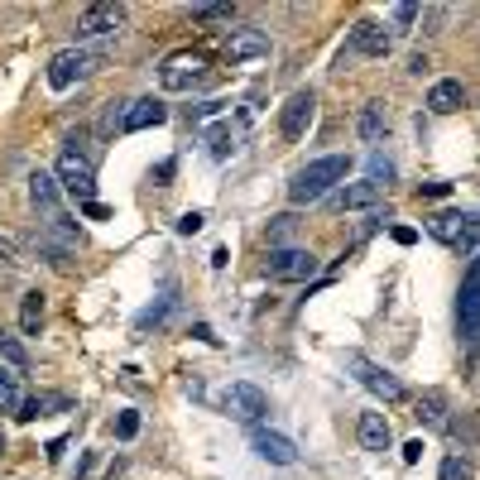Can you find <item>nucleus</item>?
Returning <instances> with one entry per match:
<instances>
[{"instance_id":"obj_1","label":"nucleus","mask_w":480,"mask_h":480,"mask_svg":"<svg viewBox=\"0 0 480 480\" xmlns=\"http://www.w3.org/2000/svg\"><path fill=\"white\" fill-rule=\"evenodd\" d=\"M346 173H350V154H327V159H312L308 169H303L298 178L288 183V202H294V207L322 202V197H332L336 187L346 183Z\"/></svg>"},{"instance_id":"obj_2","label":"nucleus","mask_w":480,"mask_h":480,"mask_svg":"<svg viewBox=\"0 0 480 480\" xmlns=\"http://www.w3.org/2000/svg\"><path fill=\"white\" fill-rule=\"evenodd\" d=\"M346 370L356 374L360 384L374 394V399H384V404H404L408 399V390H404V380L399 374H390L384 366H374V360H366L360 350H346Z\"/></svg>"},{"instance_id":"obj_3","label":"nucleus","mask_w":480,"mask_h":480,"mask_svg":"<svg viewBox=\"0 0 480 480\" xmlns=\"http://www.w3.org/2000/svg\"><path fill=\"white\" fill-rule=\"evenodd\" d=\"M390 49H394V34L384 29L380 20H360V25L350 29L346 49L336 53V67H342V73H346V67L356 63V58H384V53H390Z\"/></svg>"},{"instance_id":"obj_4","label":"nucleus","mask_w":480,"mask_h":480,"mask_svg":"<svg viewBox=\"0 0 480 480\" xmlns=\"http://www.w3.org/2000/svg\"><path fill=\"white\" fill-rule=\"evenodd\" d=\"M97 67H101V53H91V49H63V53L49 58V87L53 91H67V87H77L82 77H91Z\"/></svg>"},{"instance_id":"obj_5","label":"nucleus","mask_w":480,"mask_h":480,"mask_svg":"<svg viewBox=\"0 0 480 480\" xmlns=\"http://www.w3.org/2000/svg\"><path fill=\"white\" fill-rule=\"evenodd\" d=\"M456 332L466 346L480 342V250L471 260V274L461 279V294H456Z\"/></svg>"},{"instance_id":"obj_6","label":"nucleus","mask_w":480,"mask_h":480,"mask_svg":"<svg viewBox=\"0 0 480 480\" xmlns=\"http://www.w3.org/2000/svg\"><path fill=\"white\" fill-rule=\"evenodd\" d=\"M58 187H63L67 197H77L82 207L97 202V173H91V163L77 154V149H67V154H58V169H53Z\"/></svg>"},{"instance_id":"obj_7","label":"nucleus","mask_w":480,"mask_h":480,"mask_svg":"<svg viewBox=\"0 0 480 480\" xmlns=\"http://www.w3.org/2000/svg\"><path fill=\"white\" fill-rule=\"evenodd\" d=\"M221 408H226L236 423H260V418L269 413V394L260 390V384H250V380H231L226 390H221Z\"/></svg>"},{"instance_id":"obj_8","label":"nucleus","mask_w":480,"mask_h":480,"mask_svg":"<svg viewBox=\"0 0 480 480\" xmlns=\"http://www.w3.org/2000/svg\"><path fill=\"white\" fill-rule=\"evenodd\" d=\"M202 77H207V53L183 49V53H169V58L159 63V82H163V91H193Z\"/></svg>"},{"instance_id":"obj_9","label":"nucleus","mask_w":480,"mask_h":480,"mask_svg":"<svg viewBox=\"0 0 480 480\" xmlns=\"http://www.w3.org/2000/svg\"><path fill=\"white\" fill-rule=\"evenodd\" d=\"M264 274L274 279V284H308V279L318 274V260H312L308 250H294V245H279V250H269Z\"/></svg>"},{"instance_id":"obj_10","label":"nucleus","mask_w":480,"mask_h":480,"mask_svg":"<svg viewBox=\"0 0 480 480\" xmlns=\"http://www.w3.org/2000/svg\"><path fill=\"white\" fill-rule=\"evenodd\" d=\"M125 5H87L77 15V39H121Z\"/></svg>"},{"instance_id":"obj_11","label":"nucleus","mask_w":480,"mask_h":480,"mask_svg":"<svg viewBox=\"0 0 480 480\" xmlns=\"http://www.w3.org/2000/svg\"><path fill=\"white\" fill-rule=\"evenodd\" d=\"M312 115H318V97H312V91H294V97L284 101V111H279V135L303 139L308 125H312Z\"/></svg>"},{"instance_id":"obj_12","label":"nucleus","mask_w":480,"mask_h":480,"mask_svg":"<svg viewBox=\"0 0 480 480\" xmlns=\"http://www.w3.org/2000/svg\"><path fill=\"white\" fill-rule=\"evenodd\" d=\"M169 121V106L163 101H154V97H135L130 106L121 111V135H139V130H154V125H163Z\"/></svg>"},{"instance_id":"obj_13","label":"nucleus","mask_w":480,"mask_h":480,"mask_svg":"<svg viewBox=\"0 0 480 480\" xmlns=\"http://www.w3.org/2000/svg\"><path fill=\"white\" fill-rule=\"evenodd\" d=\"M226 58L231 63H250V58H264L269 53V34L264 29H255V25H240V29H231L226 34Z\"/></svg>"},{"instance_id":"obj_14","label":"nucleus","mask_w":480,"mask_h":480,"mask_svg":"<svg viewBox=\"0 0 480 480\" xmlns=\"http://www.w3.org/2000/svg\"><path fill=\"white\" fill-rule=\"evenodd\" d=\"M380 197H384V187H374L366 178V183H342L327 202H332L336 212H366V207H380Z\"/></svg>"},{"instance_id":"obj_15","label":"nucleus","mask_w":480,"mask_h":480,"mask_svg":"<svg viewBox=\"0 0 480 480\" xmlns=\"http://www.w3.org/2000/svg\"><path fill=\"white\" fill-rule=\"evenodd\" d=\"M29 202L34 207H39V212L43 216H58V212H63V187H58V178H53V173H29Z\"/></svg>"},{"instance_id":"obj_16","label":"nucleus","mask_w":480,"mask_h":480,"mask_svg":"<svg viewBox=\"0 0 480 480\" xmlns=\"http://www.w3.org/2000/svg\"><path fill=\"white\" fill-rule=\"evenodd\" d=\"M255 452H260L269 466H298V447L284 437V432H264V428H255Z\"/></svg>"},{"instance_id":"obj_17","label":"nucleus","mask_w":480,"mask_h":480,"mask_svg":"<svg viewBox=\"0 0 480 480\" xmlns=\"http://www.w3.org/2000/svg\"><path fill=\"white\" fill-rule=\"evenodd\" d=\"M356 437H360V447H366V452H390L394 447V428H390V418H384V413H360Z\"/></svg>"},{"instance_id":"obj_18","label":"nucleus","mask_w":480,"mask_h":480,"mask_svg":"<svg viewBox=\"0 0 480 480\" xmlns=\"http://www.w3.org/2000/svg\"><path fill=\"white\" fill-rule=\"evenodd\" d=\"M461 101H466V87H461L456 77L432 82V91H428V111H432V115H452V111H461Z\"/></svg>"},{"instance_id":"obj_19","label":"nucleus","mask_w":480,"mask_h":480,"mask_svg":"<svg viewBox=\"0 0 480 480\" xmlns=\"http://www.w3.org/2000/svg\"><path fill=\"white\" fill-rule=\"evenodd\" d=\"M384 130H390V121H384V106H380V101H370V106L356 115V135L366 139V145H380Z\"/></svg>"},{"instance_id":"obj_20","label":"nucleus","mask_w":480,"mask_h":480,"mask_svg":"<svg viewBox=\"0 0 480 480\" xmlns=\"http://www.w3.org/2000/svg\"><path fill=\"white\" fill-rule=\"evenodd\" d=\"M447 413H452V408H447V394H442V390H428L423 399H418V418H423L428 428H442V432H447V423H452Z\"/></svg>"},{"instance_id":"obj_21","label":"nucleus","mask_w":480,"mask_h":480,"mask_svg":"<svg viewBox=\"0 0 480 480\" xmlns=\"http://www.w3.org/2000/svg\"><path fill=\"white\" fill-rule=\"evenodd\" d=\"M461 221H466V212L461 216H456V212H437V216H428V236L456 250V245H461Z\"/></svg>"},{"instance_id":"obj_22","label":"nucleus","mask_w":480,"mask_h":480,"mask_svg":"<svg viewBox=\"0 0 480 480\" xmlns=\"http://www.w3.org/2000/svg\"><path fill=\"white\" fill-rule=\"evenodd\" d=\"M20 327H25V336H39V327H43V294L39 288H29V294L20 298Z\"/></svg>"},{"instance_id":"obj_23","label":"nucleus","mask_w":480,"mask_h":480,"mask_svg":"<svg viewBox=\"0 0 480 480\" xmlns=\"http://www.w3.org/2000/svg\"><path fill=\"white\" fill-rule=\"evenodd\" d=\"M447 437H452L461 452H476V442H480V423H476V413L452 418V423H447Z\"/></svg>"},{"instance_id":"obj_24","label":"nucleus","mask_w":480,"mask_h":480,"mask_svg":"<svg viewBox=\"0 0 480 480\" xmlns=\"http://www.w3.org/2000/svg\"><path fill=\"white\" fill-rule=\"evenodd\" d=\"M0 360L5 366H15V370H29V350L20 336H10V332H0Z\"/></svg>"},{"instance_id":"obj_25","label":"nucleus","mask_w":480,"mask_h":480,"mask_svg":"<svg viewBox=\"0 0 480 480\" xmlns=\"http://www.w3.org/2000/svg\"><path fill=\"white\" fill-rule=\"evenodd\" d=\"M20 404H25L20 399V380L10 370H0V413H15Z\"/></svg>"},{"instance_id":"obj_26","label":"nucleus","mask_w":480,"mask_h":480,"mask_svg":"<svg viewBox=\"0 0 480 480\" xmlns=\"http://www.w3.org/2000/svg\"><path fill=\"white\" fill-rule=\"evenodd\" d=\"M437 480H476V471L461 461V456H442V466H437Z\"/></svg>"},{"instance_id":"obj_27","label":"nucleus","mask_w":480,"mask_h":480,"mask_svg":"<svg viewBox=\"0 0 480 480\" xmlns=\"http://www.w3.org/2000/svg\"><path fill=\"white\" fill-rule=\"evenodd\" d=\"M390 178H394V163L384 159V154H370V183H374V187H384Z\"/></svg>"},{"instance_id":"obj_28","label":"nucleus","mask_w":480,"mask_h":480,"mask_svg":"<svg viewBox=\"0 0 480 480\" xmlns=\"http://www.w3.org/2000/svg\"><path fill=\"white\" fill-rule=\"evenodd\" d=\"M115 437H121V442L139 437V413H121V418H115Z\"/></svg>"},{"instance_id":"obj_29","label":"nucleus","mask_w":480,"mask_h":480,"mask_svg":"<svg viewBox=\"0 0 480 480\" xmlns=\"http://www.w3.org/2000/svg\"><path fill=\"white\" fill-rule=\"evenodd\" d=\"M288 231H294V216H274V226H269V250H279V240H288Z\"/></svg>"},{"instance_id":"obj_30","label":"nucleus","mask_w":480,"mask_h":480,"mask_svg":"<svg viewBox=\"0 0 480 480\" xmlns=\"http://www.w3.org/2000/svg\"><path fill=\"white\" fill-rule=\"evenodd\" d=\"M231 149H236V145H231V130H226V125H216V130H212V154L226 159Z\"/></svg>"},{"instance_id":"obj_31","label":"nucleus","mask_w":480,"mask_h":480,"mask_svg":"<svg viewBox=\"0 0 480 480\" xmlns=\"http://www.w3.org/2000/svg\"><path fill=\"white\" fill-rule=\"evenodd\" d=\"M390 15H394V25H399V29H408L418 20V5H413V0H404V5H394Z\"/></svg>"},{"instance_id":"obj_32","label":"nucleus","mask_w":480,"mask_h":480,"mask_svg":"<svg viewBox=\"0 0 480 480\" xmlns=\"http://www.w3.org/2000/svg\"><path fill=\"white\" fill-rule=\"evenodd\" d=\"M193 20H231V5H197Z\"/></svg>"},{"instance_id":"obj_33","label":"nucleus","mask_w":480,"mask_h":480,"mask_svg":"<svg viewBox=\"0 0 480 480\" xmlns=\"http://www.w3.org/2000/svg\"><path fill=\"white\" fill-rule=\"evenodd\" d=\"M202 212H187V216H178V231H183V236H193V231H202Z\"/></svg>"},{"instance_id":"obj_34","label":"nucleus","mask_w":480,"mask_h":480,"mask_svg":"<svg viewBox=\"0 0 480 480\" xmlns=\"http://www.w3.org/2000/svg\"><path fill=\"white\" fill-rule=\"evenodd\" d=\"M82 216H87V221H106L111 207H106V202H87V207H82Z\"/></svg>"},{"instance_id":"obj_35","label":"nucleus","mask_w":480,"mask_h":480,"mask_svg":"<svg viewBox=\"0 0 480 480\" xmlns=\"http://www.w3.org/2000/svg\"><path fill=\"white\" fill-rule=\"evenodd\" d=\"M452 193V183H423L418 187V197H447Z\"/></svg>"},{"instance_id":"obj_36","label":"nucleus","mask_w":480,"mask_h":480,"mask_svg":"<svg viewBox=\"0 0 480 480\" xmlns=\"http://www.w3.org/2000/svg\"><path fill=\"white\" fill-rule=\"evenodd\" d=\"M0 264H15V240L0 236Z\"/></svg>"},{"instance_id":"obj_37","label":"nucleus","mask_w":480,"mask_h":480,"mask_svg":"<svg viewBox=\"0 0 480 480\" xmlns=\"http://www.w3.org/2000/svg\"><path fill=\"white\" fill-rule=\"evenodd\" d=\"M394 240H399V245H413L418 231H413V226H394Z\"/></svg>"},{"instance_id":"obj_38","label":"nucleus","mask_w":480,"mask_h":480,"mask_svg":"<svg viewBox=\"0 0 480 480\" xmlns=\"http://www.w3.org/2000/svg\"><path fill=\"white\" fill-rule=\"evenodd\" d=\"M408 73L423 77V73H428V58H423V53H413V58H408Z\"/></svg>"},{"instance_id":"obj_39","label":"nucleus","mask_w":480,"mask_h":480,"mask_svg":"<svg viewBox=\"0 0 480 480\" xmlns=\"http://www.w3.org/2000/svg\"><path fill=\"white\" fill-rule=\"evenodd\" d=\"M418 456H423V442H408V447H404V461H408V466H413V461H418Z\"/></svg>"},{"instance_id":"obj_40","label":"nucleus","mask_w":480,"mask_h":480,"mask_svg":"<svg viewBox=\"0 0 480 480\" xmlns=\"http://www.w3.org/2000/svg\"><path fill=\"white\" fill-rule=\"evenodd\" d=\"M0 452H5V437H0Z\"/></svg>"}]
</instances>
